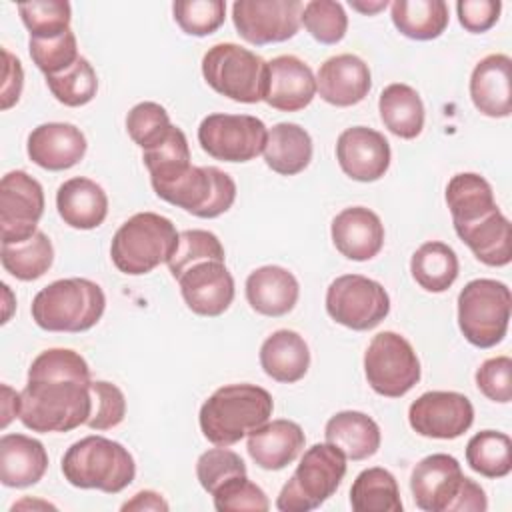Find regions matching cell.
<instances>
[{
  "instance_id": "cell-1",
  "label": "cell",
  "mask_w": 512,
  "mask_h": 512,
  "mask_svg": "<svg viewBox=\"0 0 512 512\" xmlns=\"http://www.w3.org/2000/svg\"><path fill=\"white\" fill-rule=\"evenodd\" d=\"M90 368L70 348L40 352L20 392V422L32 432H70L88 422L92 412Z\"/></svg>"
},
{
  "instance_id": "cell-2",
  "label": "cell",
  "mask_w": 512,
  "mask_h": 512,
  "mask_svg": "<svg viewBox=\"0 0 512 512\" xmlns=\"http://www.w3.org/2000/svg\"><path fill=\"white\" fill-rule=\"evenodd\" d=\"M274 400L268 390L256 384H226L208 396L200 406L198 424L214 446H232L266 424Z\"/></svg>"
},
{
  "instance_id": "cell-3",
  "label": "cell",
  "mask_w": 512,
  "mask_h": 512,
  "mask_svg": "<svg viewBox=\"0 0 512 512\" xmlns=\"http://www.w3.org/2000/svg\"><path fill=\"white\" fill-rule=\"evenodd\" d=\"M62 474L76 488L118 494L132 484L136 464L120 442L92 434L80 438L64 452Z\"/></svg>"
},
{
  "instance_id": "cell-4",
  "label": "cell",
  "mask_w": 512,
  "mask_h": 512,
  "mask_svg": "<svg viewBox=\"0 0 512 512\" xmlns=\"http://www.w3.org/2000/svg\"><path fill=\"white\" fill-rule=\"evenodd\" d=\"M106 308L102 288L88 278H62L44 286L30 312L38 328L48 332H86L98 324Z\"/></svg>"
},
{
  "instance_id": "cell-5",
  "label": "cell",
  "mask_w": 512,
  "mask_h": 512,
  "mask_svg": "<svg viewBox=\"0 0 512 512\" xmlns=\"http://www.w3.org/2000/svg\"><path fill=\"white\" fill-rule=\"evenodd\" d=\"M176 226L156 212L130 216L114 234L110 244L112 264L128 276H142L168 262L178 246Z\"/></svg>"
},
{
  "instance_id": "cell-6",
  "label": "cell",
  "mask_w": 512,
  "mask_h": 512,
  "mask_svg": "<svg viewBox=\"0 0 512 512\" xmlns=\"http://www.w3.org/2000/svg\"><path fill=\"white\" fill-rule=\"evenodd\" d=\"M346 474V456L332 444H314L304 450L294 474L282 486L276 508L280 512H310L320 508L340 486Z\"/></svg>"
},
{
  "instance_id": "cell-7",
  "label": "cell",
  "mask_w": 512,
  "mask_h": 512,
  "mask_svg": "<svg viewBox=\"0 0 512 512\" xmlns=\"http://www.w3.org/2000/svg\"><path fill=\"white\" fill-rule=\"evenodd\" d=\"M202 76L214 92L234 102L256 104L266 94L268 62L240 44L220 42L202 56Z\"/></svg>"
},
{
  "instance_id": "cell-8",
  "label": "cell",
  "mask_w": 512,
  "mask_h": 512,
  "mask_svg": "<svg viewBox=\"0 0 512 512\" xmlns=\"http://www.w3.org/2000/svg\"><path fill=\"white\" fill-rule=\"evenodd\" d=\"M510 312L512 294L500 280L476 278L458 294V326L476 348H492L504 340Z\"/></svg>"
},
{
  "instance_id": "cell-9",
  "label": "cell",
  "mask_w": 512,
  "mask_h": 512,
  "mask_svg": "<svg viewBox=\"0 0 512 512\" xmlns=\"http://www.w3.org/2000/svg\"><path fill=\"white\" fill-rule=\"evenodd\" d=\"M152 188L158 198L198 218H216L228 212L236 200V182L216 166H190Z\"/></svg>"
},
{
  "instance_id": "cell-10",
  "label": "cell",
  "mask_w": 512,
  "mask_h": 512,
  "mask_svg": "<svg viewBox=\"0 0 512 512\" xmlns=\"http://www.w3.org/2000/svg\"><path fill=\"white\" fill-rule=\"evenodd\" d=\"M364 374L370 388L386 398H400L420 380V360L398 332H378L364 352Z\"/></svg>"
},
{
  "instance_id": "cell-11",
  "label": "cell",
  "mask_w": 512,
  "mask_h": 512,
  "mask_svg": "<svg viewBox=\"0 0 512 512\" xmlns=\"http://www.w3.org/2000/svg\"><path fill=\"white\" fill-rule=\"evenodd\" d=\"M328 316L356 332L376 328L390 312V296L384 286L362 274H344L326 290Z\"/></svg>"
},
{
  "instance_id": "cell-12",
  "label": "cell",
  "mask_w": 512,
  "mask_h": 512,
  "mask_svg": "<svg viewBox=\"0 0 512 512\" xmlns=\"http://www.w3.org/2000/svg\"><path fill=\"white\" fill-rule=\"evenodd\" d=\"M268 128L250 114H208L198 126L200 148L222 162H250L264 152Z\"/></svg>"
},
{
  "instance_id": "cell-13",
  "label": "cell",
  "mask_w": 512,
  "mask_h": 512,
  "mask_svg": "<svg viewBox=\"0 0 512 512\" xmlns=\"http://www.w3.org/2000/svg\"><path fill=\"white\" fill-rule=\"evenodd\" d=\"M298 0H236L232 22L236 32L254 46L286 42L300 30Z\"/></svg>"
},
{
  "instance_id": "cell-14",
  "label": "cell",
  "mask_w": 512,
  "mask_h": 512,
  "mask_svg": "<svg viewBox=\"0 0 512 512\" xmlns=\"http://www.w3.org/2000/svg\"><path fill=\"white\" fill-rule=\"evenodd\" d=\"M44 214L42 184L24 170L6 172L0 180L2 244L28 240L38 232Z\"/></svg>"
},
{
  "instance_id": "cell-15",
  "label": "cell",
  "mask_w": 512,
  "mask_h": 512,
  "mask_svg": "<svg viewBox=\"0 0 512 512\" xmlns=\"http://www.w3.org/2000/svg\"><path fill=\"white\" fill-rule=\"evenodd\" d=\"M408 422L420 436L454 440L472 426L474 406L460 392L430 390L410 404Z\"/></svg>"
},
{
  "instance_id": "cell-16",
  "label": "cell",
  "mask_w": 512,
  "mask_h": 512,
  "mask_svg": "<svg viewBox=\"0 0 512 512\" xmlns=\"http://www.w3.org/2000/svg\"><path fill=\"white\" fill-rule=\"evenodd\" d=\"M390 144L374 128L352 126L336 140V160L342 172L356 182H376L390 168Z\"/></svg>"
},
{
  "instance_id": "cell-17",
  "label": "cell",
  "mask_w": 512,
  "mask_h": 512,
  "mask_svg": "<svg viewBox=\"0 0 512 512\" xmlns=\"http://www.w3.org/2000/svg\"><path fill=\"white\" fill-rule=\"evenodd\" d=\"M178 286L186 306L198 316H220L234 300V278L220 260L196 262L178 278Z\"/></svg>"
},
{
  "instance_id": "cell-18",
  "label": "cell",
  "mask_w": 512,
  "mask_h": 512,
  "mask_svg": "<svg viewBox=\"0 0 512 512\" xmlns=\"http://www.w3.org/2000/svg\"><path fill=\"white\" fill-rule=\"evenodd\" d=\"M460 462L444 452L422 458L410 474V490L418 508L426 512H450L462 486Z\"/></svg>"
},
{
  "instance_id": "cell-19",
  "label": "cell",
  "mask_w": 512,
  "mask_h": 512,
  "mask_svg": "<svg viewBox=\"0 0 512 512\" xmlns=\"http://www.w3.org/2000/svg\"><path fill=\"white\" fill-rule=\"evenodd\" d=\"M316 96V76L312 68L292 54L268 60V80L264 102L280 112L304 110Z\"/></svg>"
},
{
  "instance_id": "cell-20",
  "label": "cell",
  "mask_w": 512,
  "mask_h": 512,
  "mask_svg": "<svg viewBox=\"0 0 512 512\" xmlns=\"http://www.w3.org/2000/svg\"><path fill=\"white\" fill-rule=\"evenodd\" d=\"M84 132L70 122H46L28 134V158L50 172H60L76 166L86 154Z\"/></svg>"
},
{
  "instance_id": "cell-21",
  "label": "cell",
  "mask_w": 512,
  "mask_h": 512,
  "mask_svg": "<svg viewBox=\"0 0 512 512\" xmlns=\"http://www.w3.org/2000/svg\"><path fill=\"white\" fill-rule=\"evenodd\" d=\"M372 88L368 64L356 54H336L324 60L316 74V92L332 106L346 108L362 102Z\"/></svg>"
},
{
  "instance_id": "cell-22",
  "label": "cell",
  "mask_w": 512,
  "mask_h": 512,
  "mask_svg": "<svg viewBox=\"0 0 512 512\" xmlns=\"http://www.w3.org/2000/svg\"><path fill=\"white\" fill-rule=\"evenodd\" d=\"M336 250L354 262L372 260L384 246V224L366 206H350L338 212L330 224Z\"/></svg>"
},
{
  "instance_id": "cell-23",
  "label": "cell",
  "mask_w": 512,
  "mask_h": 512,
  "mask_svg": "<svg viewBox=\"0 0 512 512\" xmlns=\"http://www.w3.org/2000/svg\"><path fill=\"white\" fill-rule=\"evenodd\" d=\"M512 60L496 52L484 56L470 74V100L488 118H506L512 112Z\"/></svg>"
},
{
  "instance_id": "cell-24",
  "label": "cell",
  "mask_w": 512,
  "mask_h": 512,
  "mask_svg": "<svg viewBox=\"0 0 512 512\" xmlns=\"http://www.w3.org/2000/svg\"><path fill=\"white\" fill-rule=\"evenodd\" d=\"M246 300L252 310L262 316L278 318L288 314L300 296L296 276L282 266H260L252 270L244 284Z\"/></svg>"
},
{
  "instance_id": "cell-25",
  "label": "cell",
  "mask_w": 512,
  "mask_h": 512,
  "mask_svg": "<svg viewBox=\"0 0 512 512\" xmlns=\"http://www.w3.org/2000/svg\"><path fill=\"white\" fill-rule=\"evenodd\" d=\"M306 444L304 430L292 420H272L248 434L246 450L262 470H282L298 458Z\"/></svg>"
},
{
  "instance_id": "cell-26",
  "label": "cell",
  "mask_w": 512,
  "mask_h": 512,
  "mask_svg": "<svg viewBox=\"0 0 512 512\" xmlns=\"http://www.w3.org/2000/svg\"><path fill=\"white\" fill-rule=\"evenodd\" d=\"M56 208L64 224L70 228L92 230L108 216V196L94 180L74 176L58 186Z\"/></svg>"
},
{
  "instance_id": "cell-27",
  "label": "cell",
  "mask_w": 512,
  "mask_h": 512,
  "mask_svg": "<svg viewBox=\"0 0 512 512\" xmlns=\"http://www.w3.org/2000/svg\"><path fill=\"white\" fill-rule=\"evenodd\" d=\"M48 468L44 444L26 434L0 438V482L6 488H26L42 480Z\"/></svg>"
},
{
  "instance_id": "cell-28",
  "label": "cell",
  "mask_w": 512,
  "mask_h": 512,
  "mask_svg": "<svg viewBox=\"0 0 512 512\" xmlns=\"http://www.w3.org/2000/svg\"><path fill=\"white\" fill-rule=\"evenodd\" d=\"M260 366L266 376L282 384L302 380L310 368L306 340L294 330H276L260 346Z\"/></svg>"
},
{
  "instance_id": "cell-29",
  "label": "cell",
  "mask_w": 512,
  "mask_h": 512,
  "mask_svg": "<svg viewBox=\"0 0 512 512\" xmlns=\"http://www.w3.org/2000/svg\"><path fill=\"white\" fill-rule=\"evenodd\" d=\"M326 442L336 446L346 460H366L380 448V426L364 412H336L324 426Z\"/></svg>"
},
{
  "instance_id": "cell-30",
  "label": "cell",
  "mask_w": 512,
  "mask_h": 512,
  "mask_svg": "<svg viewBox=\"0 0 512 512\" xmlns=\"http://www.w3.org/2000/svg\"><path fill=\"white\" fill-rule=\"evenodd\" d=\"M458 238L472 250V254L486 266H506L512 260V224L496 208L488 216L456 228Z\"/></svg>"
},
{
  "instance_id": "cell-31",
  "label": "cell",
  "mask_w": 512,
  "mask_h": 512,
  "mask_svg": "<svg viewBox=\"0 0 512 512\" xmlns=\"http://www.w3.org/2000/svg\"><path fill=\"white\" fill-rule=\"evenodd\" d=\"M312 150V138L300 124L278 122L268 130L262 154L272 172L294 176L308 168Z\"/></svg>"
},
{
  "instance_id": "cell-32",
  "label": "cell",
  "mask_w": 512,
  "mask_h": 512,
  "mask_svg": "<svg viewBox=\"0 0 512 512\" xmlns=\"http://www.w3.org/2000/svg\"><path fill=\"white\" fill-rule=\"evenodd\" d=\"M446 204L452 214L454 230L468 226L498 208L490 182L476 172H460L448 180Z\"/></svg>"
},
{
  "instance_id": "cell-33",
  "label": "cell",
  "mask_w": 512,
  "mask_h": 512,
  "mask_svg": "<svg viewBox=\"0 0 512 512\" xmlns=\"http://www.w3.org/2000/svg\"><path fill=\"white\" fill-rule=\"evenodd\" d=\"M382 124L398 138L414 140L424 128V104L420 94L402 82L388 84L378 98Z\"/></svg>"
},
{
  "instance_id": "cell-34",
  "label": "cell",
  "mask_w": 512,
  "mask_h": 512,
  "mask_svg": "<svg viewBox=\"0 0 512 512\" xmlns=\"http://www.w3.org/2000/svg\"><path fill=\"white\" fill-rule=\"evenodd\" d=\"M410 272L422 290L440 294L456 282L460 264L456 252L446 242L430 240L412 254Z\"/></svg>"
},
{
  "instance_id": "cell-35",
  "label": "cell",
  "mask_w": 512,
  "mask_h": 512,
  "mask_svg": "<svg viewBox=\"0 0 512 512\" xmlns=\"http://www.w3.org/2000/svg\"><path fill=\"white\" fill-rule=\"evenodd\" d=\"M392 24L412 40H434L448 26V4L444 0H396L390 4Z\"/></svg>"
},
{
  "instance_id": "cell-36",
  "label": "cell",
  "mask_w": 512,
  "mask_h": 512,
  "mask_svg": "<svg viewBox=\"0 0 512 512\" xmlns=\"http://www.w3.org/2000/svg\"><path fill=\"white\" fill-rule=\"evenodd\" d=\"M350 506L354 512H402L394 474L380 466L362 470L352 482Z\"/></svg>"
},
{
  "instance_id": "cell-37",
  "label": "cell",
  "mask_w": 512,
  "mask_h": 512,
  "mask_svg": "<svg viewBox=\"0 0 512 512\" xmlns=\"http://www.w3.org/2000/svg\"><path fill=\"white\" fill-rule=\"evenodd\" d=\"M0 260L4 270L22 282L42 278L54 262V246L42 230L22 242L2 244Z\"/></svg>"
},
{
  "instance_id": "cell-38",
  "label": "cell",
  "mask_w": 512,
  "mask_h": 512,
  "mask_svg": "<svg viewBox=\"0 0 512 512\" xmlns=\"http://www.w3.org/2000/svg\"><path fill=\"white\" fill-rule=\"evenodd\" d=\"M468 466L486 478H504L512 470V440L498 430L476 432L466 444Z\"/></svg>"
},
{
  "instance_id": "cell-39",
  "label": "cell",
  "mask_w": 512,
  "mask_h": 512,
  "mask_svg": "<svg viewBox=\"0 0 512 512\" xmlns=\"http://www.w3.org/2000/svg\"><path fill=\"white\" fill-rule=\"evenodd\" d=\"M142 160L150 172V184H162L176 178L192 166L186 134L178 126H172L160 144L142 152Z\"/></svg>"
},
{
  "instance_id": "cell-40",
  "label": "cell",
  "mask_w": 512,
  "mask_h": 512,
  "mask_svg": "<svg viewBox=\"0 0 512 512\" xmlns=\"http://www.w3.org/2000/svg\"><path fill=\"white\" fill-rule=\"evenodd\" d=\"M46 86L52 96L70 108L88 104L98 92V76L92 64L80 56L70 68L60 74L46 76Z\"/></svg>"
},
{
  "instance_id": "cell-41",
  "label": "cell",
  "mask_w": 512,
  "mask_h": 512,
  "mask_svg": "<svg viewBox=\"0 0 512 512\" xmlns=\"http://www.w3.org/2000/svg\"><path fill=\"white\" fill-rule=\"evenodd\" d=\"M224 258H226L224 246L218 240V236L208 230L194 228L178 234V246L166 264L170 274L178 280L196 262H204V260L224 262Z\"/></svg>"
},
{
  "instance_id": "cell-42",
  "label": "cell",
  "mask_w": 512,
  "mask_h": 512,
  "mask_svg": "<svg viewBox=\"0 0 512 512\" xmlns=\"http://www.w3.org/2000/svg\"><path fill=\"white\" fill-rule=\"evenodd\" d=\"M30 38H54L70 30L72 8L66 0H32L18 4Z\"/></svg>"
},
{
  "instance_id": "cell-43",
  "label": "cell",
  "mask_w": 512,
  "mask_h": 512,
  "mask_svg": "<svg viewBox=\"0 0 512 512\" xmlns=\"http://www.w3.org/2000/svg\"><path fill=\"white\" fill-rule=\"evenodd\" d=\"M300 24L320 44H338L348 30L344 6L334 0H310L302 6Z\"/></svg>"
},
{
  "instance_id": "cell-44",
  "label": "cell",
  "mask_w": 512,
  "mask_h": 512,
  "mask_svg": "<svg viewBox=\"0 0 512 512\" xmlns=\"http://www.w3.org/2000/svg\"><path fill=\"white\" fill-rule=\"evenodd\" d=\"M172 126L174 124L170 122L166 108L150 100L138 102L136 106L130 108L126 116L128 136L132 138L134 144L142 148V152L160 144L168 136Z\"/></svg>"
},
{
  "instance_id": "cell-45",
  "label": "cell",
  "mask_w": 512,
  "mask_h": 512,
  "mask_svg": "<svg viewBox=\"0 0 512 512\" xmlns=\"http://www.w3.org/2000/svg\"><path fill=\"white\" fill-rule=\"evenodd\" d=\"M30 58L44 76H54L70 68L78 58V42L72 30L54 38H30Z\"/></svg>"
},
{
  "instance_id": "cell-46",
  "label": "cell",
  "mask_w": 512,
  "mask_h": 512,
  "mask_svg": "<svg viewBox=\"0 0 512 512\" xmlns=\"http://www.w3.org/2000/svg\"><path fill=\"white\" fill-rule=\"evenodd\" d=\"M172 14L182 32L190 36H208L216 32L226 18L224 0H178Z\"/></svg>"
},
{
  "instance_id": "cell-47",
  "label": "cell",
  "mask_w": 512,
  "mask_h": 512,
  "mask_svg": "<svg viewBox=\"0 0 512 512\" xmlns=\"http://www.w3.org/2000/svg\"><path fill=\"white\" fill-rule=\"evenodd\" d=\"M236 476H246V464L236 452L228 450L226 446L210 448L202 452L196 460V478L210 496L224 482Z\"/></svg>"
},
{
  "instance_id": "cell-48",
  "label": "cell",
  "mask_w": 512,
  "mask_h": 512,
  "mask_svg": "<svg viewBox=\"0 0 512 512\" xmlns=\"http://www.w3.org/2000/svg\"><path fill=\"white\" fill-rule=\"evenodd\" d=\"M214 508L218 512H242V510H250V512H266L270 508L268 496L264 494V490L248 480L246 476H236L228 482H224L214 494Z\"/></svg>"
},
{
  "instance_id": "cell-49",
  "label": "cell",
  "mask_w": 512,
  "mask_h": 512,
  "mask_svg": "<svg viewBox=\"0 0 512 512\" xmlns=\"http://www.w3.org/2000/svg\"><path fill=\"white\" fill-rule=\"evenodd\" d=\"M92 412L86 422L92 430H110L118 426L126 416V398L124 392L106 380H92Z\"/></svg>"
},
{
  "instance_id": "cell-50",
  "label": "cell",
  "mask_w": 512,
  "mask_h": 512,
  "mask_svg": "<svg viewBox=\"0 0 512 512\" xmlns=\"http://www.w3.org/2000/svg\"><path fill=\"white\" fill-rule=\"evenodd\" d=\"M478 390L492 402L508 404L512 400V360L510 356H494L484 360L476 370Z\"/></svg>"
},
{
  "instance_id": "cell-51",
  "label": "cell",
  "mask_w": 512,
  "mask_h": 512,
  "mask_svg": "<svg viewBox=\"0 0 512 512\" xmlns=\"http://www.w3.org/2000/svg\"><path fill=\"white\" fill-rule=\"evenodd\" d=\"M500 0H460L456 2L458 20L464 30L472 34H482L490 30L500 18Z\"/></svg>"
},
{
  "instance_id": "cell-52",
  "label": "cell",
  "mask_w": 512,
  "mask_h": 512,
  "mask_svg": "<svg viewBox=\"0 0 512 512\" xmlns=\"http://www.w3.org/2000/svg\"><path fill=\"white\" fill-rule=\"evenodd\" d=\"M2 56H4V80H2V110L12 108L20 94H22V86H24V70L22 64L16 56H12L6 48H2Z\"/></svg>"
},
{
  "instance_id": "cell-53",
  "label": "cell",
  "mask_w": 512,
  "mask_h": 512,
  "mask_svg": "<svg viewBox=\"0 0 512 512\" xmlns=\"http://www.w3.org/2000/svg\"><path fill=\"white\" fill-rule=\"evenodd\" d=\"M486 508H488V498L484 488L476 484L472 478L464 476L458 496L450 506V512H484Z\"/></svg>"
},
{
  "instance_id": "cell-54",
  "label": "cell",
  "mask_w": 512,
  "mask_h": 512,
  "mask_svg": "<svg viewBox=\"0 0 512 512\" xmlns=\"http://www.w3.org/2000/svg\"><path fill=\"white\" fill-rule=\"evenodd\" d=\"M124 512H142V510H154V512H168L170 506L168 502L162 498V494L154 492V490H140L136 492L130 500H126L122 504Z\"/></svg>"
},
{
  "instance_id": "cell-55",
  "label": "cell",
  "mask_w": 512,
  "mask_h": 512,
  "mask_svg": "<svg viewBox=\"0 0 512 512\" xmlns=\"http://www.w3.org/2000/svg\"><path fill=\"white\" fill-rule=\"evenodd\" d=\"M22 410V396L14 392L8 384H2V422L0 426L6 428Z\"/></svg>"
},
{
  "instance_id": "cell-56",
  "label": "cell",
  "mask_w": 512,
  "mask_h": 512,
  "mask_svg": "<svg viewBox=\"0 0 512 512\" xmlns=\"http://www.w3.org/2000/svg\"><path fill=\"white\" fill-rule=\"evenodd\" d=\"M350 6L362 14H378L380 10H384L388 6V0H376V2H362V0H350Z\"/></svg>"
},
{
  "instance_id": "cell-57",
  "label": "cell",
  "mask_w": 512,
  "mask_h": 512,
  "mask_svg": "<svg viewBox=\"0 0 512 512\" xmlns=\"http://www.w3.org/2000/svg\"><path fill=\"white\" fill-rule=\"evenodd\" d=\"M2 290H4V298H6V310H4V316H2V324H6L8 322V318H10V308H12V304H10V296H12V292H10V286L8 284H2Z\"/></svg>"
}]
</instances>
